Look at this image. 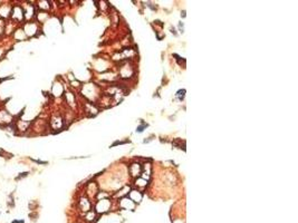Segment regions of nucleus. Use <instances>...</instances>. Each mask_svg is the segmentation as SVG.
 <instances>
[{
  "instance_id": "4",
  "label": "nucleus",
  "mask_w": 298,
  "mask_h": 223,
  "mask_svg": "<svg viewBox=\"0 0 298 223\" xmlns=\"http://www.w3.org/2000/svg\"><path fill=\"white\" fill-rule=\"evenodd\" d=\"M35 13H36L35 7L32 4H27V9L24 10V17L26 18V19H31L32 17H35Z\"/></svg>"
},
{
  "instance_id": "10",
  "label": "nucleus",
  "mask_w": 298,
  "mask_h": 223,
  "mask_svg": "<svg viewBox=\"0 0 298 223\" xmlns=\"http://www.w3.org/2000/svg\"><path fill=\"white\" fill-rule=\"evenodd\" d=\"M10 223H25V220H22V219H13Z\"/></svg>"
},
{
  "instance_id": "9",
  "label": "nucleus",
  "mask_w": 298,
  "mask_h": 223,
  "mask_svg": "<svg viewBox=\"0 0 298 223\" xmlns=\"http://www.w3.org/2000/svg\"><path fill=\"white\" fill-rule=\"evenodd\" d=\"M31 161L36 164H41V165H45V164H48V162H46V161H40V160H35V158H30Z\"/></svg>"
},
{
  "instance_id": "5",
  "label": "nucleus",
  "mask_w": 298,
  "mask_h": 223,
  "mask_svg": "<svg viewBox=\"0 0 298 223\" xmlns=\"http://www.w3.org/2000/svg\"><path fill=\"white\" fill-rule=\"evenodd\" d=\"M130 200L132 202H140L142 200V194L139 191H131V193H130Z\"/></svg>"
},
{
  "instance_id": "1",
  "label": "nucleus",
  "mask_w": 298,
  "mask_h": 223,
  "mask_svg": "<svg viewBox=\"0 0 298 223\" xmlns=\"http://www.w3.org/2000/svg\"><path fill=\"white\" fill-rule=\"evenodd\" d=\"M13 115L4 110H0V126L10 125L13 123Z\"/></svg>"
},
{
  "instance_id": "12",
  "label": "nucleus",
  "mask_w": 298,
  "mask_h": 223,
  "mask_svg": "<svg viewBox=\"0 0 298 223\" xmlns=\"http://www.w3.org/2000/svg\"><path fill=\"white\" fill-rule=\"evenodd\" d=\"M0 214H1V210H0Z\"/></svg>"
},
{
  "instance_id": "2",
  "label": "nucleus",
  "mask_w": 298,
  "mask_h": 223,
  "mask_svg": "<svg viewBox=\"0 0 298 223\" xmlns=\"http://www.w3.org/2000/svg\"><path fill=\"white\" fill-rule=\"evenodd\" d=\"M10 17L15 19L16 21H22V19H24V10L20 6H15L11 10V15H10Z\"/></svg>"
},
{
  "instance_id": "3",
  "label": "nucleus",
  "mask_w": 298,
  "mask_h": 223,
  "mask_svg": "<svg viewBox=\"0 0 298 223\" xmlns=\"http://www.w3.org/2000/svg\"><path fill=\"white\" fill-rule=\"evenodd\" d=\"M24 32H25V35L28 36V37H32V36L36 35V32H37V25H36L35 22H28L26 24L25 26H24Z\"/></svg>"
},
{
  "instance_id": "8",
  "label": "nucleus",
  "mask_w": 298,
  "mask_h": 223,
  "mask_svg": "<svg viewBox=\"0 0 298 223\" xmlns=\"http://www.w3.org/2000/svg\"><path fill=\"white\" fill-rule=\"evenodd\" d=\"M184 94H185V91H184V89H182V91H179V92H178L176 96L179 97L180 101H182V99L184 98Z\"/></svg>"
},
{
  "instance_id": "7",
  "label": "nucleus",
  "mask_w": 298,
  "mask_h": 223,
  "mask_svg": "<svg viewBox=\"0 0 298 223\" xmlns=\"http://www.w3.org/2000/svg\"><path fill=\"white\" fill-rule=\"evenodd\" d=\"M136 184H139V185H141V186H145L146 184H148V181L146 180H144V179H139V180H136Z\"/></svg>"
},
{
  "instance_id": "11",
  "label": "nucleus",
  "mask_w": 298,
  "mask_h": 223,
  "mask_svg": "<svg viewBox=\"0 0 298 223\" xmlns=\"http://www.w3.org/2000/svg\"><path fill=\"white\" fill-rule=\"evenodd\" d=\"M146 126H148V125H145V124H144V125H142V126H139V127H137V130H136V132H139V133L143 132V128H144V127H146Z\"/></svg>"
},
{
  "instance_id": "6",
  "label": "nucleus",
  "mask_w": 298,
  "mask_h": 223,
  "mask_svg": "<svg viewBox=\"0 0 298 223\" xmlns=\"http://www.w3.org/2000/svg\"><path fill=\"white\" fill-rule=\"evenodd\" d=\"M28 174H29V172H21V173L18 174V176L15 177V181H20V180L24 179V177H27Z\"/></svg>"
}]
</instances>
